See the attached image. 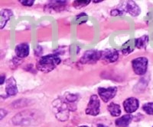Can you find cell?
I'll list each match as a JSON object with an SVG mask.
<instances>
[{
    "instance_id": "ba28073f",
    "label": "cell",
    "mask_w": 153,
    "mask_h": 127,
    "mask_svg": "<svg viewBox=\"0 0 153 127\" xmlns=\"http://www.w3.org/2000/svg\"><path fill=\"white\" fill-rule=\"evenodd\" d=\"M5 91L9 96H14L18 94L17 84L16 79L13 77H11L8 80H6Z\"/></svg>"
},
{
    "instance_id": "9a60e30c",
    "label": "cell",
    "mask_w": 153,
    "mask_h": 127,
    "mask_svg": "<svg viewBox=\"0 0 153 127\" xmlns=\"http://www.w3.org/2000/svg\"><path fill=\"white\" fill-rule=\"evenodd\" d=\"M143 109L147 114L153 115V102L146 103L143 106Z\"/></svg>"
},
{
    "instance_id": "2e32d148",
    "label": "cell",
    "mask_w": 153,
    "mask_h": 127,
    "mask_svg": "<svg viewBox=\"0 0 153 127\" xmlns=\"http://www.w3.org/2000/svg\"><path fill=\"white\" fill-rule=\"evenodd\" d=\"M90 2L91 1H88V0H76L74 2V6L76 9H80V8L84 7L86 5H89Z\"/></svg>"
},
{
    "instance_id": "8fae6325",
    "label": "cell",
    "mask_w": 153,
    "mask_h": 127,
    "mask_svg": "<svg viewBox=\"0 0 153 127\" xmlns=\"http://www.w3.org/2000/svg\"><path fill=\"white\" fill-rule=\"evenodd\" d=\"M12 12L9 9H3L0 12V29H2L6 25L7 21L10 19V18L12 16Z\"/></svg>"
},
{
    "instance_id": "7c38bea8",
    "label": "cell",
    "mask_w": 153,
    "mask_h": 127,
    "mask_svg": "<svg viewBox=\"0 0 153 127\" xmlns=\"http://www.w3.org/2000/svg\"><path fill=\"white\" fill-rule=\"evenodd\" d=\"M132 116L131 114H126L116 120V125L118 127H127L132 122Z\"/></svg>"
},
{
    "instance_id": "30bf717a",
    "label": "cell",
    "mask_w": 153,
    "mask_h": 127,
    "mask_svg": "<svg viewBox=\"0 0 153 127\" xmlns=\"http://www.w3.org/2000/svg\"><path fill=\"white\" fill-rule=\"evenodd\" d=\"M15 52H16V56L20 59L27 57L29 54V46L25 43L19 44L16 46Z\"/></svg>"
},
{
    "instance_id": "e0dca14e",
    "label": "cell",
    "mask_w": 153,
    "mask_h": 127,
    "mask_svg": "<svg viewBox=\"0 0 153 127\" xmlns=\"http://www.w3.org/2000/svg\"><path fill=\"white\" fill-rule=\"evenodd\" d=\"M67 101L70 103H74L76 101V100L77 99V96L76 94H68V96H66L65 97Z\"/></svg>"
},
{
    "instance_id": "603a6c76",
    "label": "cell",
    "mask_w": 153,
    "mask_h": 127,
    "mask_svg": "<svg viewBox=\"0 0 153 127\" xmlns=\"http://www.w3.org/2000/svg\"><path fill=\"white\" fill-rule=\"evenodd\" d=\"M80 127H88V126H81Z\"/></svg>"
},
{
    "instance_id": "4fadbf2b",
    "label": "cell",
    "mask_w": 153,
    "mask_h": 127,
    "mask_svg": "<svg viewBox=\"0 0 153 127\" xmlns=\"http://www.w3.org/2000/svg\"><path fill=\"white\" fill-rule=\"evenodd\" d=\"M107 110L113 117H119L121 114L120 106L119 104H115V103L110 104L107 107Z\"/></svg>"
},
{
    "instance_id": "52a82bcc",
    "label": "cell",
    "mask_w": 153,
    "mask_h": 127,
    "mask_svg": "<svg viewBox=\"0 0 153 127\" xmlns=\"http://www.w3.org/2000/svg\"><path fill=\"white\" fill-rule=\"evenodd\" d=\"M119 54L115 50H106L101 52V59L106 63H114L118 59Z\"/></svg>"
},
{
    "instance_id": "d6986e66",
    "label": "cell",
    "mask_w": 153,
    "mask_h": 127,
    "mask_svg": "<svg viewBox=\"0 0 153 127\" xmlns=\"http://www.w3.org/2000/svg\"><path fill=\"white\" fill-rule=\"evenodd\" d=\"M7 115V111L4 109H0V120L3 119Z\"/></svg>"
},
{
    "instance_id": "8992f818",
    "label": "cell",
    "mask_w": 153,
    "mask_h": 127,
    "mask_svg": "<svg viewBox=\"0 0 153 127\" xmlns=\"http://www.w3.org/2000/svg\"><path fill=\"white\" fill-rule=\"evenodd\" d=\"M139 106V100L136 98H129L123 102L124 110L126 113H132L137 110Z\"/></svg>"
},
{
    "instance_id": "5b68a950",
    "label": "cell",
    "mask_w": 153,
    "mask_h": 127,
    "mask_svg": "<svg viewBox=\"0 0 153 127\" xmlns=\"http://www.w3.org/2000/svg\"><path fill=\"white\" fill-rule=\"evenodd\" d=\"M117 92V87H110L107 88H98V94L100 97L101 100L103 102L106 103L114 98Z\"/></svg>"
},
{
    "instance_id": "ffe728a7",
    "label": "cell",
    "mask_w": 153,
    "mask_h": 127,
    "mask_svg": "<svg viewBox=\"0 0 153 127\" xmlns=\"http://www.w3.org/2000/svg\"><path fill=\"white\" fill-rule=\"evenodd\" d=\"M121 11L120 10H117V9H115V10H112L111 12V15L113 16H117V15H121Z\"/></svg>"
},
{
    "instance_id": "277c9868",
    "label": "cell",
    "mask_w": 153,
    "mask_h": 127,
    "mask_svg": "<svg viewBox=\"0 0 153 127\" xmlns=\"http://www.w3.org/2000/svg\"><path fill=\"white\" fill-rule=\"evenodd\" d=\"M101 59V52L95 50H87L84 53L80 59V63L83 64H92L95 63Z\"/></svg>"
},
{
    "instance_id": "7a4b0ae2",
    "label": "cell",
    "mask_w": 153,
    "mask_h": 127,
    "mask_svg": "<svg viewBox=\"0 0 153 127\" xmlns=\"http://www.w3.org/2000/svg\"><path fill=\"white\" fill-rule=\"evenodd\" d=\"M132 69L138 75L146 74L148 68V59L146 57H138L132 61Z\"/></svg>"
},
{
    "instance_id": "7402d4cb",
    "label": "cell",
    "mask_w": 153,
    "mask_h": 127,
    "mask_svg": "<svg viewBox=\"0 0 153 127\" xmlns=\"http://www.w3.org/2000/svg\"><path fill=\"white\" fill-rule=\"evenodd\" d=\"M97 127H107V126L105 125H103V124H98Z\"/></svg>"
},
{
    "instance_id": "ac0fdd59",
    "label": "cell",
    "mask_w": 153,
    "mask_h": 127,
    "mask_svg": "<svg viewBox=\"0 0 153 127\" xmlns=\"http://www.w3.org/2000/svg\"><path fill=\"white\" fill-rule=\"evenodd\" d=\"M19 2L22 4L23 5H25V6H31L35 3V1L34 0H28V1H26V0H20Z\"/></svg>"
},
{
    "instance_id": "6da1fadb",
    "label": "cell",
    "mask_w": 153,
    "mask_h": 127,
    "mask_svg": "<svg viewBox=\"0 0 153 127\" xmlns=\"http://www.w3.org/2000/svg\"><path fill=\"white\" fill-rule=\"evenodd\" d=\"M61 58L57 54H50L42 56L38 59L36 63V67L39 71L44 73H48L54 70L61 63Z\"/></svg>"
},
{
    "instance_id": "5bb4252c",
    "label": "cell",
    "mask_w": 153,
    "mask_h": 127,
    "mask_svg": "<svg viewBox=\"0 0 153 127\" xmlns=\"http://www.w3.org/2000/svg\"><path fill=\"white\" fill-rule=\"evenodd\" d=\"M149 43V37L147 35H143L141 37L136 39L135 41V46L139 49H143L146 48Z\"/></svg>"
},
{
    "instance_id": "9c48e42d",
    "label": "cell",
    "mask_w": 153,
    "mask_h": 127,
    "mask_svg": "<svg viewBox=\"0 0 153 127\" xmlns=\"http://www.w3.org/2000/svg\"><path fill=\"white\" fill-rule=\"evenodd\" d=\"M126 10L132 17H137L141 12V9L139 6L134 1H128L126 2Z\"/></svg>"
},
{
    "instance_id": "3957f363",
    "label": "cell",
    "mask_w": 153,
    "mask_h": 127,
    "mask_svg": "<svg viewBox=\"0 0 153 127\" xmlns=\"http://www.w3.org/2000/svg\"><path fill=\"white\" fill-rule=\"evenodd\" d=\"M100 101L98 96L93 94L91 95L86 108V113L91 116H97L100 113Z\"/></svg>"
},
{
    "instance_id": "44dd1931",
    "label": "cell",
    "mask_w": 153,
    "mask_h": 127,
    "mask_svg": "<svg viewBox=\"0 0 153 127\" xmlns=\"http://www.w3.org/2000/svg\"><path fill=\"white\" fill-rule=\"evenodd\" d=\"M5 82V75H0V85H3Z\"/></svg>"
}]
</instances>
